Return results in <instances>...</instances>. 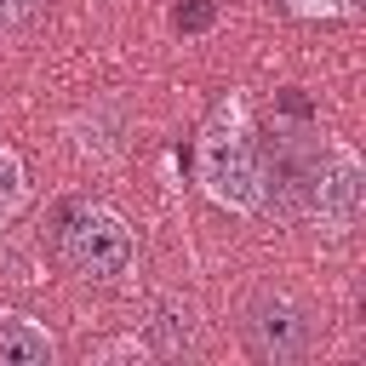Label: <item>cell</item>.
Here are the masks:
<instances>
[{"instance_id":"6da1fadb","label":"cell","mask_w":366,"mask_h":366,"mask_svg":"<svg viewBox=\"0 0 366 366\" xmlns=\"http://www.w3.org/2000/svg\"><path fill=\"white\" fill-rule=\"evenodd\" d=\"M194 177H200V189H206L223 212H240V217L263 212L269 189H263V166H257L252 109H246L240 92H229V97L212 109V120H206V132H200V143H194Z\"/></svg>"},{"instance_id":"7a4b0ae2","label":"cell","mask_w":366,"mask_h":366,"mask_svg":"<svg viewBox=\"0 0 366 366\" xmlns=\"http://www.w3.org/2000/svg\"><path fill=\"white\" fill-rule=\"evenodd\" d=\"M297 206L309 212V223L320 234H349L366 212V166L349 143H320L303 166H297Z\"/></svg>"},{"instance_id":"3957f363","label":"cell","mask_w":366,"mask_h":366,"mask_svg":"<svg viewBox=\"0 0 366 366\" xmlns=\"http://www.w3.org/2000/svg\"><path fill=\"white\" fill-rule=\"evenodd\" d=\"M57 252H63V263H69L80 280L114 286V280H126L132 263H137V234H132V223H126L114 206L80 200V206L63 217V229H57Z\"/></svg>"},{"instance_id":"277c9868","label":"cell","mask_w":366,"mask_h":366,"mask_svg":"<svg viewBox=\"0 0 366 366\" xmlns=\"http://www.w3.org/2000/svg\"><path fill=\"white\" fill-rule=\"evenodd\" d=\"M240 337L263 366H297L315 355V309L292 286H257L240 309Z\"/></svg>"},{"instance_id":"5b68a950","label":"cell","mask_w":366,"mask_h":366,"mask_svg":"<svg viewBox=\"0 0 366 366\" xmlns=\"http://www.w3.org/2000/svg\"><path fill=\"white\" fill-rule=\"evenodd\" d=\"M149 349L166 355V360H183V355H200V309L177 292H166L154 309H149Z\"/></svg>"},{"instance_id":"8992f818","label":"cell","mask_w":366,"mask_h":366,"mask_svg":"<svg viewBox=\"0 0 366 366\" xmlns=\"http://www.w3.org/2000/svg\"><path fill=\"white\" fill-rule=\"evenodd\" d=\"M51 355H57V343L34 315L0 309V366H51Z\"/></svg>"},{"instance_id":"52a82bcc","label":"cell","mask_w":366,"mask_h":366,"mask_svg":"<svg viewBox=\"0 0 366 366\" xmlns=\"http://www.w3.org/2000/svg\"><path fill=\"white\" fill-rule=\"evenodd\" d=\"M120 132H126V120H120L114 103H92V109L74 114V149H80L86 160H114L120 143H126Z\"/></svg>"},{"instance_id":"ba28073f","label":"cell","mask_w":366,"mask_h":366,"mask_svg":"<svg viewBox=\"0 0 366 366\" xmlns=\"http://www.w3.org/2000/svg\"><path fill=\"white\" fill-rule=\"evenodd\" d=\"M23 200H29V166H23V154L11 143H0V223L17 217Z\"/></svg>"},{"instance_id":"9c48e42d","label":"cell","mask_w":366,"mask_h":366,"mask_svg":"<svg viewBox=\"0 0 366 366\" xmlns=\"http://www.w3.org/2000/svg\"><path fill=\"white\" fill-rule=\"evenodd\" d=\"M292 17H309V23H332V17H355L360 0H280Z\"/></svg>"},{"instance_id":"30bf717a","label":"cell","mask_w":366,"mask_h":366,"mask_svg":"<svg viewBox=\"0 0 366 366\" xmlns=\"http://www.w3.org/2000/svg\"><path fill=\"white\" fill-rule=\"evenodd\" d=\"M212 17H217L212 0H177V29H183V34H206Z\"/></svg>"},{"instance_id":"8fae6325","label":"cell","mask_w":366,"mask_h":366,"mask_svg":"<svg viewBox=\"0 0 366 366\" xmlns=\"http://www.w3.org/2000/svg\"><path fill=\"white\" fill-rule=\"evenodd\" d=\"M40 6H46V0H0V23H11V29H17V23H29Z\"/></svg>"},{"instance_id":"7c38bea8","label":"cell","mask_w":366,"mask_h":366,"mask_svg":"<svg viewBox=\"0 0 366 366\" xmlns=\"http://www.w3.org/2000/svg\"><path fill=\"white\" fill-rule=\"evenodd\" d=\"M0 29H6V23H0Z\"/></svg>"}]
</instances>
